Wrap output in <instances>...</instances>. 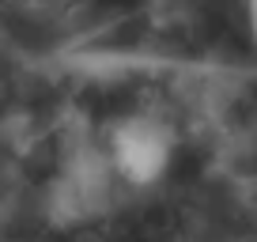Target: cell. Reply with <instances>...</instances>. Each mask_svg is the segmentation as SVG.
I'll use <instances>...</instances> for the list:
<instances>
[{"label": "cell", "instance_id": "cell-1", "mask_svg": "<svg viewBox=\"0 0 257 242\" xmlns=\"http://www.w3.org/2000/svg\"><path fill=\"white\" fill-rule=\"evenodd\" d=\"M106 159L113 167V178H121L137 189L155 186L170 170V159H174V133L159 117H148V113L121 117L110 129Z\"/></svg>", "mask_w": 257, "mask_h": 242}]
</instances>
